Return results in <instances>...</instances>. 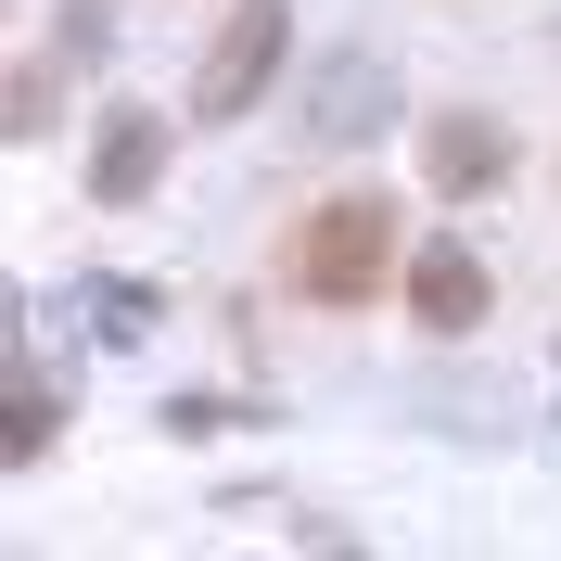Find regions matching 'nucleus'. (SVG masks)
<instances>
[{
  "label": "nucleus",
  "instance_id": "1a4fd4ad",
  "mask_svg": "<svg viewBox=\"0 0 561 561\" xmlns=\"http://www.w3.org/2000/svg\"><path fill=\"white\" fill-rule=\"evenodd\" d=\"M0 447H13V459L51 447V396H38V383H13V434H0Z\"/></svg>",
  "mask_w": 561,
  "mask_h": 561
},
{
  "label": "nucleus",
  "instance_id": "0eeeda50",
  "mask_svg": "<svg viewBox=\"0 0 561 561\" xmlns=\"http://www.w3.org/2000/svg\"><path fill=\"white\" fill-rule=\"evenodd\" d=\"M90 332H103V345H140V332H153V294H140V280H90Z\"/></svg>",
  "mask_w": 561,
  "mask_h": 561
},
{
  "label": "nucleus",
  "instance_id": "f03ea898",
  "mask_svg": "<svg viewBox=\"0 0 561 561\" xmlns=\"http://www.w3.org/2000/svg\"><path fill=\"white\" fill-rule=\"evenodd\" d=\"M280 51H294V26H280V0H255V13H230L205 51V77H192V128H217V115H243L255 90L280 77Z\"/></svg>",
  "mask_w": 561,
  "mask_h": 561
},
{
  "label": "nucleus",
  "instance_id": "9d476101",
  "mask_svg": "<svg viewBox=\"0 0 561 561\" xmlns=\"http://www.w3.org/2000/svg\"><path fill=\"white\" fill-rule=\"evenodd\" d=\"M38 128H51V65L13 77V140H38Z\"/></svg>",
  "mask_w": 561,
  "mask_h": 561
},
{
  "label": "nucleus",
  "instance_id": "f257e3e1",
  "mask_svg": "<svg viewBox=\"0 0 561 561\" xmlns=\"http://www.w3.org/2000/svg\"><path fill=\"white\" fill-rule=\"evenodd\" d=\"M396 280V205L383 192H332V205L294 230V294H319V307H370Z\"/></svg>",
  "mask_w": 561,
  "mask_h": 561
},
{
  "label": "nucleus",
  "instance_id": "6e6552de",
  "mask_svg": "<svg viewBox=\"0 0 561 561\" xmlns=\"http://www.w3.org/2000/svg\"><path fill=\"white\" fill-rule=\"evenodd\" d=\"M103 51H115V13L103 0H65V65H103Z\"/></svg>",
  "mask_w": 561,
  "mask_h": 561
},
{
  "label": "nucleus",
  "instance_id": "7ed1b4c3",
  "mask_svg": "<svg viewBox=\"0 0 561 561\" xmlns=\"http://www.w3.org/2000/svg\"><path fill=\"white\" fill-rule=\"evenodd\" d=\"M307 140H332V153H357V140H383V115H396V65L383 51H332V65L307 77Z\"/></svg>",
  "mask_w": 561,
  "mask_h": 561
},
{
  "label": "nucleus",
  "instance_id": "39448f33",
  "mask_svg": "<svg viewBox=\"0 0 561 561\" xmlns=\"http://www.w3.org/2000/svg\"><path fill=\"white\" fill-rule=\"evenodd\" d=\"M421 179H434V192H497V179H511V128H497V115H434V128H421Z\"/></svg>",
  "mask_w": 561,
  "mask_h": 561
},
{
  "label": "nucleus",
  "instance_id": "20e7f679",
  "mask_svg": "<svg viewBox=\"0 0 561 561\" xmlns=\"http://www.w3.org/2000/svg\"><path fill=\"white\" fill-rule=\"evenodd\" d=\"M153 179H167V115H153V103H115L103 140H90V205H140Z\"/></svg>",
  "mask_w": 561,
  "mask_h": 561
},
{
  "label": "nucleus",
  "instance_id": "423d86ee",
  "mask_svg": "<svg viewBox=\"0 0 561 561\" xmlns=\"http://www.w3.org/2000/svg\"><path fill=\"white\" fill-rule=\"evenodd\" d=\"M409 319L421 332H472L485 319V255L472 243H421L409 255Z\"/></svg>",
  "mask_w": 561,
  "mask_h": 561
}]
</instances>
